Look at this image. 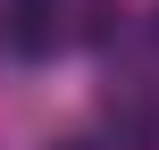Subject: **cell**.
<instances>
[{"label":"cell","instance_id":"1","mask_svg":"<svg viewBox=\"0 0 159 150\" xmlns=\"http://www.w3.org/2000/svg\"><path fill=\"white\" fill-rule=\"evenodd\" d=\"M101 125L117 134V150H159V117L143 92H101Z\"/></svg>","mask_w":159,"mask_h":150},{"label":"cell","instance_id":"2","mask_svg":"<svg viewBox=\"0 0 159 150\" xmlns=\"http://www.w3.org/2000/svg\"><path fill=\"white\" fill-rule=\"evenodd\" d=\"M8 42H17L25 58L59 50V8H50V0H17V17H8Z\"/></svg>","mask_w":159,"mask_h":150},{"label":"cell","instance_id":"3","mask_svg":"<svg viewBox=\"0 0 159 150\" xmlns=\"http://www.w3.org/2000/svg\"><path fill=\"white\" fill-rule=\"evenodd\" d=\"M151 50H159V8H151Z\"/></svg>","mask_w":159,"mask_h":150},{"label":"cell","instance_id":"4","mask_svg":"<svg viewBox=\"0 0 159 150\" xmlns=\"http://www.w3.org/2000/svg\"><path fill=\"white\" fill-rule=\"evenodd\" d=\"M50 150H92V142H50Z\"/></svg>","mask_w":159,"mask_h":150}]
</instances>
